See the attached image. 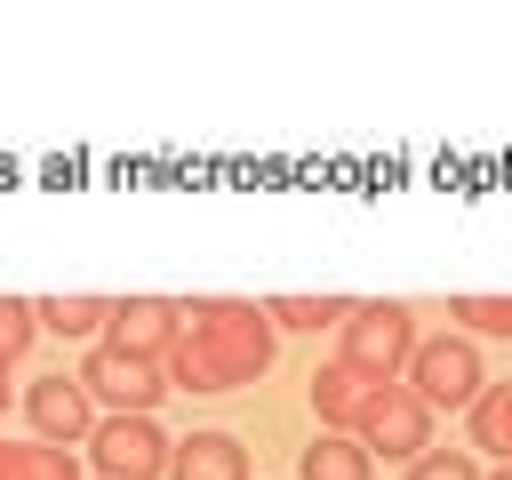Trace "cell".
<instances>
[{"label": "cell", "mask_w": 512, "mask_h": 480, "mask_svg": "<svg viewBox=\"0 0 512 480\" xmlns=\"http://www.w3.org/2000/svg\"><path fill=\"white\" fill-rule=\"evenodd\" d=\"M272 344H280V328L264 320V304H248V296H192L160 376H168V392H240V384H256L272 368Z\"/></svg>", "instance_id": "1"}, {"label": "cell", "mask_w": 512, "mask_h": 480, "mask_svg": "<svg viewBox=\"0 0 512 480\" xmlns=\"http://www.w3.org/2000/svg\"><path fill=\"white\" fill-rule=\"evenodd\" d=\"M344 368H360L368 384H400V368H408V352H416V312L408 304H392V296H368V304H352L344 320Z\"/></svg>", "instance_id": "2"}, {"label": "cell", "mask_w": 512, "mask_h": 480, "mask_svg": "<svg viewBox=\"0 0 512 480\" xmlns=\"http://www.w3.org/2000/svg\"><path fill=\"white\" fill-rule=\"evenodd\" d=\"M400 376H408V392H416L424 408H472L480 384H488L472 336H416V352H408Z\"/></svg>", "instance_id": "3"}, {"label": "cell", "mask_w": 512, "mask_h": 480, "mask_svg": "<svg viewBox=\"0 0 512 480\" xmlns=\"http://www.w3.org/2000/svg\"><path fill=\"white\" fill-rule=\"evenodd\" d=\"M80 448H88L96 480H168V448L176 440L152 416H96V432Z\"/></svg>", "instance_id": "4"}, {"label": "cell", "mask_w": 512, "mask_h": 480, "mask_svg": "<svg viewBox=\"0 0 512 480\" xmlns=\"http://www.w3.org/2000/svg\"><path fill=\"white\" fill-rule=\"evenodd\" d=\"M80 392H88L104 416H152V408L168 400V376H160L152 360H128V352H112V344H88Z\"/></svg>", "instance_id": "5"}, {"label": "cell", "mask_w": 512, "mask_h": 480, "mask_svg": "<svg viewBox=\"0 0 512 480\" xmlns=\"http://www.w3.org/2000/svg\"><path fill=\"white\" fill-rule=\"evenodd\" d=\"M352 440H360L368 456H400V464H416V456L432 448V408H424L408 384H384V392L368 400V416L352 424Z\"/></svg>", "instance_id": "6"}, {"label": "cell", "mask_w": 512, "mask_h": 480, "mask_svg": "<svg viewBox=\"0 0 512 480\" xmlns=\"http://www.w3.org/2000/svg\"><path fill=\"white\" fill-rule=\"evenodd\" d=\"M176 328H184V304L176 296H120L112 304V320H104V344L112 352H128V360H168V344H176Z\"/></svg>", "instance_id": "7"}, {"label": "cell", "mask_w": 512, "mask_h": 480, "mask_svg": "<svg viewBox=\"0 0 512 480\" xmlns=\"http://www.w3.org/2000/svg\"><path fill=\"white\" fill-rule=\"evenodd\" d=\"M24 416H32V432L48 440V448H80L88 432H96V400L80 392V376H32V392H24Z\"/></svg>", "instance_id": "8"}, {"label": "cell", "mask_w": 512, "mask_h": 480, "mask_svg": "<svg viewBox=\"0 0 512 480\" xmlns=\"http://www.w3.org/2000/svg\"><path fill=\"white\" fill-rule=\"evenodd\" d=\"M384 384H368L360 368H344V360H328V368H312V416H320V432H352L360 416H368V400H376Z\"/></svg>", "instance_id": "9"}, {"label": "cell", "mask_w": 512, "mask_h": 480, "mask_svg": "<svg viewBox=\"0 0 512 480\" xmlns=\"http://www.w3.org/2000/svg\"><path fill=\"white\" fill-rule=\"evenodd\" d=\"M168 480H248L240 432H184L168 448Z\"/></svg>", "instance_id": "10"}, {"label": "cell", "mask_w": 512, "mask_h": 480, "mask_svg": "<svg viewBox=\"0 0 512 480\" xmlns=\"http://www.w3.org/2000/svg\"><path fill=\"white\" fill-rule=\"evenodd\" d=\"M296 480H376V456L352 432H312V448L296 456Z\"/></svg>", "instance_id": "11"}, {"label": "cell", "mask_w": 512, "mask_h": 480, "mask_svg": "<svg viewBox=\"0 0 512 480\" xmlns=\"http://www.w3.org/2000/svg\"><path fill=\"white\" fill-rule=\"evenodd\" d=\"M472 448H488L496 464H512V384H480V400L464 408Z\"/></svg>", "instance_id": "12"}, {"label": "cell", "mask_w": 512, "mask_h": 480, "mask_svg": "<svg viewBox=\"0 0 512 480\" xmlns=\"http://www.w3.org/2000/svg\"><path fill=\"white\" fill-rule=\"evenodd\" d=\"M0 480H80V456L48 440H0Z\"/></svg>", "instance_id": "13"}, {"label": "cell", "mask_w": 512, "mask_h": 480, "mask_svg": "<svg viewBox=\"0 0 512 480\" xmlns=\"http://www.w3.org/2000/svg\"><path fill=\"white\" fill-rule=\"evenodd\" d=\"M32 320H40L48 336H96V328L112 320V296H40Z\"/></svg>", "instance_id": "14"}, {"label": "cell", "mask_w": 512, "mask_h": 480, "mask_svg": "<svg viewBox=\"0 0 512 480\" xmlns=\"http://www.w3.org/2000/svg\"><path fill=\"white\" fill-rule=\"evenodd\" d=\"M344 312H352L344 296H272V304H264L272 328H336Z\"/></svg>", "instance_id": "15"}, {"label": "cell", "mask_w": 512, "mask_h": 480, "mask_svg": "<svg viewBox=\"0 0 512 480\" xmlns=\"http://www.w3.org/2000/svg\"><path fill=\"white\" fill-rule=\"evenodd\" d=\"M448 312H456L472 336H512V296H456Z\"/></svg>", "instance_id": "16"}, {"label": "cell", "mask_w": 512, "mask_h": 480, "mask_svg": "<svg viewBox=\"0 0 512 480\" xmlns=\"http://www.w3.org/2000/svg\"><path fill=\"white\" fill-rule=\"evenodd\" d=\"M40 336V320H32V304L24 296H0V368L8 360H24V344Z\"/></svg>", "instance_id": "17"}, {"label": "cell", "mask_w": 512, "mask_h": 480, "mask_svg": "<svg viewBox=\"0 0 512 480\" xmlns=\"http://www.w3.org/2000/svg\"><path fill=\"white\" fill-rule=\"evenodd\" d=\"M408 480H480V464H472V448H424L408 464Z\"/></svg>", "instance_id": "18"}, {"label": "cell", "mask_w": 512, "mask_h": 480, "mask_svg": "<svg viewBox=\"0 0 512 480\" xmlns=\"http://www.w3.org/2000/svg\"><path fill=\"white\" fill-rule=\"evenodd\" d=\"M0 416H8V368H0Z\"/></svg>", "instance_id": "19"}, {"label": "cell", "mask_w": 512, "mask_h": 480, "mask_svg": "<svg viewBox=\"0 0 512 480\" xmlns=\"http://www.w3.org/2000/svg\"><path fill=\"white\" fill-rule=\"evenodd\" d=\"M488 480H512V464H496V472H488Z\"/></svg>", "instance_id": "20"}]
</instances>
